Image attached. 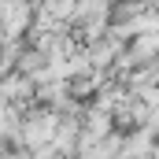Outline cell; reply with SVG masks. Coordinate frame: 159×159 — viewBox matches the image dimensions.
I'll use <instances>...</instances> for the list:
<instances>
[{"mask_svg": "<svg viewBox=\"0 0 159 159\" xmlns=\"http://www.w3.org/2000/svg\"><path fill=\"white\" fill-rule=\"evenodd\" d=\"M56 133H59V119H56L52 111L34 115V119L22 126V141H26L30 148H44V144H52V141H56Z\"/></svg>", "mask_w": 159, "mask_h": 159, "instance_id": "2", "label": "cell"}, {"mask_svg": "<svg viewBox=\"0 0 159 159\" xmlns=\"http://www.w3.org/2000/svg\"><path fill=\"white\" fill-rule=\"evenodd\" d=\"M30 22V4L26 0H0V41L22 34Z\"/></svg>", "mask_w": 159, "mask_h": 159, "instance_id": "1", "label": "cell"}]
</instances>
